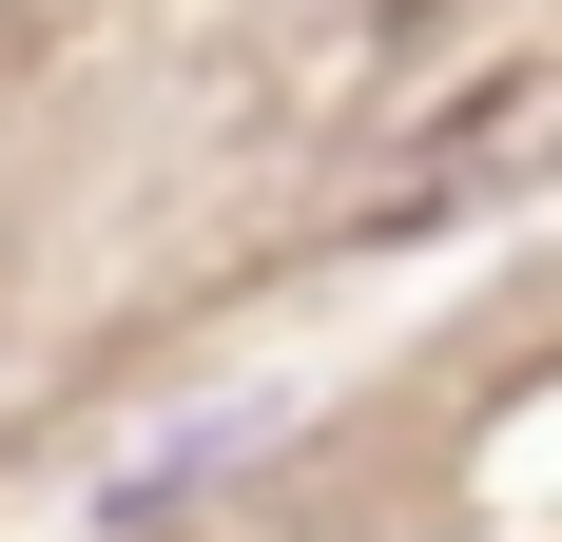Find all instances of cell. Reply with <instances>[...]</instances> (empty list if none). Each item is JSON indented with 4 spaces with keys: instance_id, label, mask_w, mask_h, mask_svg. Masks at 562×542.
<instances>
[{
    "instance_id": "obj_1",
    "label": "cell",
    "mask_w": 562,
    "mask_h": 542,
    "mask_svg": "<svg viewBox=\"0 0 562 542\" xmlns=\"http://www.w3.org/2000/svg\"><path fill=\"white\" fill-rule=\"evenodd\" d=\"M543 156H562V58H505V98H447L389 174H369V233L407 252V233H447L465 194H505V174H543Z\"/></svg>"
},
{
    "instance_id": "obj_2",
    "label": "cell",
    "mask_w": 562,
    "mask_h": 542,
    "mask_svg": "<svg viewBox=\"0 0 562 542\" xmlns=\"http://www.w3.org/2000/svg\"><path fill=\"white\" fill-rule=\"evenodd\" d=\"M252 445H272V407H214V427H175V445H136V465H116V523H156L175 485H214V465H252Z\"/></svg>"
}]
</instances>
